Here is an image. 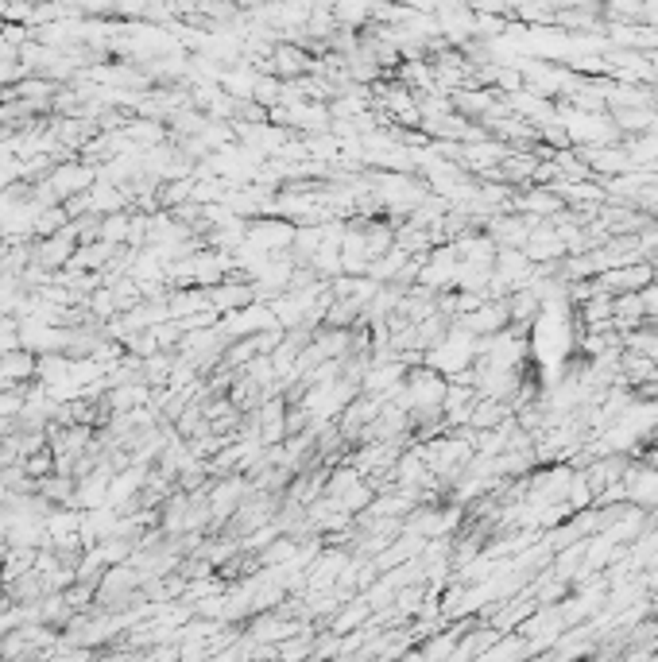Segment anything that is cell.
<instances>
[{"instance_id":"cell-1","label":"cell","mask_w":658,"mask_h":662,"mask_svg":"<svg viewBox=\"0 0 658 662\" xmlns=\"http://www.w3.org/2000/svg\"><path fill=\"white\" fill-rule=\"evenodd\" d=\"M93 183H97V167H78V163L51 167V174H47V186L55 190L58 202L74 198V194H81V190H90Z\"/></svg>"},{"instance_id":"cell-2","label":"cell","mask_w":658,"mask_h":662,"mask_svg":"<svg viewBox=\"0 0 658 662\" xmlns=\"http://www.w3.org/2000/svg\"><path fill=\"white\" fill-rule=\"evenodd\" d=\"M39 373V361L31 349H16V352H5L0 357V387H16Z\"/></svg>"},{"instance_id":"cell-3","label":"cell","mask_w":658,"mask_h":662,"mask_svg":"<svg viewBox=\"0 0 658 662\" xmlns=\"http://www.w3.org/2000/svg\"><path fill=\"white\" fill-rule=\"evenodd\" d=\"M294 240V229L291 225H283V221H260V225H252V233H249V245L252 248H279V245H291Z\"/></svg>"},{"instance_id":"cell-4","label":"cell","mask_w":658,"mask_h":662,"mask_svg":"<svg viewBox=\"0 0 658 662\" xmlns=\"http://www.w3.org/2000/svg\"><path fill=\"white\" fill-rule=\"evenodd\" d=\"M237 496H240V480H228V484H221V489L209 496V508H213V515H228V511H233Z\"/></svg>"},{"instance_id":"cell-5","label":"cell","mask_w":658,"mask_h":662,"mask_svg":"<svg viewBox=\"0 0 658 662\" xmlns=\"http://www.w3.org/2000/svg\"><path fill=\"white\" fill-rule=\"evenodd\" d=\"M438 395H441V384L434 376H419L415 384H410V399H415V403H430Z\"/></svg>"},{"instance_id":"cell-6","label":"cell","mask_w":658,"mask_h":662,"mask_svg":"<svg viewBox=\"0 0 658 662\" xmlns=\"http://www.w3.org/2000/svg\"><path fill=\"white\" fill-rule=\"evenodd\" d=\"M51 465H55V457L51 454H39V449H36V457L24 461V473L27 477H43V473H51Z\"/></svg>"},{"instance_id":"cell-7","label":"cell","mask_w":658,"mask_h":662,"mask_svg":"<svg viewBox=\"0 0 658 662\" xmlns=\"http://www.w3.org/2000/svg\"><path fill=\"white\" fill-rule=\"evenodd\" d=\"M5 152H8V143H0V155H5Z\"/></svg>"}]
</instances>
